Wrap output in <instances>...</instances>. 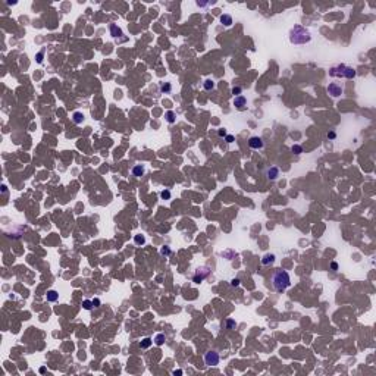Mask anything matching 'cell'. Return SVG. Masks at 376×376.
<instances>
[{"label": "cell", "mask_w": 376, "mask_h": 376, "mask_svg": "<svg viewBox=\"0 0 376 376\" xmlns=\"http://www.w3.org/2000/svg\"><path fill=\"white\" fill-rule=\"evenodd\" d=\"M289 41L292 44H306L312 41V34L301 25H294L289 31Z\"/></svg>", "instance_id": "6da1fadb"}, {"label": "cell", "mask_w": 376, "mask_h": 376, "mask_svg": "<svg viewBox=\"0 0 376 376\" xmlns=\"http://www.w3.org/2000/svg\"><path fill=\"white\" fill-rule=\"evenodd\" d=\"M272 285L278 292H284L289 285H291V278L289 273L286 270H275V273L272 275Z\"/></svg>", "instance_id": "7a4b0ae2"}, {"label": "cell", "mask_w": 376, "mask_h": 376, "mask_svg": "<svg viewBox=\"0 0 376 376\" xmlns=\"http://www.w3.org/2000/svg\"><path fill=\"white\" fill-rule=\"evenodd\" d=\"M329 75L334 78H345V79H353L356 77V69L347 65H335L329 69Z\"/></svg>", "instance_id": "3957f363"}, {"label": "cell", "mask_w": 376, "mask_h": 376, "mask_svg": "<svg viewBox=\"0 0 376 376\" xmlns=\"http://www.w3.org/2000/svg\"><path fill=\"white\" fill-rule=\"evenodd\" d=\"M219 362H221V357H219V354L216 351L212 350V351H207L204 354V363L207 366H218Z\"/></svg>", "instance_id": "277c9868"}, {"label": "cell", "mask_w": 376, "mask_h": 376, "mask_svg": "<svg viewBox=\"0 0 376 376\" xmlns=\"http://www.w3.org/2000/svg\"><path fill=\"white\" fill-rule=\"evenodd\" d=\"M326 91H328V94H329L331 97H339V96L344 93V88H342V85H339V84H337V82H331V84L328 85Z\"/></svg>", "instance_id": "5b68a950"}, {"label": "cell", "mask_w": 376, "mask_h": 376, "mask_svg": "<svg viewBox=\"0 0 376 376\" xmlns=\"http://www.w3.org/2000/svg\"><path fill=\"white\" fill-rule=\"evenodd\" d=\"M209 273H210V269H209L207 266H204V267H198V269H197V272H196V275H194V278H193V281H194L196 284H200L204 278H207V276H209Z\"/></svg>", "instance_id": "8992f818"}, {"label": "cell", "mask_w": 376, "mask_h": 376, "mask_svg": "<svg viewBox=\"0 0 376 376\" xmlns=\"http://www.w3.org/2000/svg\"><path fill=\"white\" fill-rule=\"evenodd\" d=\"M249 145H250V148L253 150H260V148H263V140L260 138V137H250V140H249Z\"/></svg>", "instance_id": "52a82bcc"}, {"label": "cell", "mask_w": 376, "mask_h": 376, "mask_svg": "<svg viewBox=\"0 0 376 376\" xmlns=\"http://www.w3.org/2000/svg\"><path fill=\"white\" fill-rule=\"evenodd\" d=\"M246 105H247V100H246L244 96H237V97L234 99V106H235L237 109L244 110V109H246Z\"/></svg>", "instance_id": "ba28073f"}, {"label": "cell", "mask_w": 376, "mask_h": 376, "mask_svg": "<svg viewBox=\"0 0 376 376\" xmlns=\"http://www.w3.org/2000/svg\"><path fill=\"white\" fill-rule=\"evenodd\" d=\"M266 176H267L270 181H275V179L279 176V169H278L276 166H272V168H269V169L266 170Z\"/></svg>", "instance_id": "9c48e42d"}, {"label": "cell", "mask_w": 376, "mask_h": 376, "mask_svg": "<svg viewBox=\"0 0 376 376\" xmlns=\"http://www.w3.org/2000/svg\"><path fill=\"white\" fill-rule=\"evenodd\" d=\"M109 29H110V35H112V37H115V38H118V37H121V35H122V29H121L118 25H115V24H110Z\"/></svg>", "instance_id": "30bf717a"}, {"label": "cell", "mask_w": 376, "mask_h": 376, "mask_svg": "<svg viewBox=\"0 0 376 376\" xmlns=\"http://www.w3.org/2000/svg\"><path fill=\"white\" fill-rule=\"evenodd\" d=\"M46 298H47V301H50V303H54V301H57V298H59V294H57L54 289H50V291H47V294H46Z\"/></svg>", "instance_id": "8fae6325"}, {"label": "cell", "mask_w": 376, "mask_h": 376, "mask_svg": "<svg viewBox=\"0 0 376 376\" xmlns=\"http://www.w3.org/2000/svg\"><path fill=\"white\" fill-rule=\"evenodd\" d=\"M221 22L225 26H231L232 25V16L228 15V13H223V15H221Z\"/></svg>", "instance_id": "7c38bea8"}, {"label": "cell", "mask_w": 376, "mask_h": 376, "mask_svg": "<svg viewBox=\"0 0 376 376\" xmlns=\"http://www.w3.org/2000/svg\"><path fill=\"white\" fill-rule=\"evenodd\" d=\"M273 261H275V254H264V256H263V259H261V263H263L264 266L272 264Z\"/></svg>", "instance_id": "4fadbf2b"}, {"label": "cell", "mask_w": 376, "mask_h": 376, "mask_svg": "<svg viewBox=\"0 0 376 376\" xmlns=\"http://www.w3.org/2000/svg\"><path fill=\"white\" fill-rule=\"evenodd\" d=\"M153 341H154V344H156V345H159V347H160V345H163V344H165L166 337H165V334H157V335L154 337V339H153Z\"/></svg>", "instance_id": "5bb4252c"}, {"label": "cell", "mask_w": 376, "mask_h": 376, "mask_svg": "<svg viewBox=\"0 0 376 376\" xmlns=\"http://www.w3.org/2000/svg\"><path fill=\"white\" fill-rule=\"evenodd\" d=\"M144 173V168L141 166V165H135L134 168H132V175L134 176H141Z\"/></svg>", "instance_id": "9a60e30c"}, {"label": "cell", "mask_w": 376, "mask_h": 376, "mask_svg": "<svg viewBox=\"0 0 376 376\" xmlns=\"http://www.w3.org/2000/svg\"><path fill=\"white\" fill-rule=\"evenodd\" d=\"M72 119H74V122L75 124H82V121H84V115L81 113V112H75L74 115H72Z\"/></svg>", "instance_id": "2e32d148"}, {"label": "cell", "mask_w": 376, "mask_h": 376, "mask_svg": "<svg viewBox=\"0 0 376 376\" xmlns=\"http://www.w3.org/2000/svg\"><path fill=\"white\" fill-rule=\"evenodd\" d=\"M134 243H135L137 246H144V244H145V237L141 235V234L134 235Z\"/></svg>", "instance_id": "e0dca14e"}, {"label": "cell", "mask_w": 376, "mask_h": 376, "mask_svg": "<svg viewBox=\"0 0 376 376\" xmlns=\"http://www.w3.org/2000/svg\"><path fill=\"white\" fill-rule=\"evenodd\" d=\"M165 118H166V121L169 122V124H173L175 122V112H172V110H168L166 113H165Z\"/></svg>", "instance_id": "ac0fdd59"}, {"label": "cell", "mask_w": 376, "mask_h": 376, "mask_svg": "<svg viewBox=\"0 0 376 376\" xmlns=\"http://www.w3.org/2000/svg\"><path fill=\"white\" fill-rule=\"evenodd\" d=\"M203 87H204V90L210 91V90H213V88H215V81H213V79H206V81H204V84H203Z\"/></svg>", "instance_id": "d6986e66"}, {"label": "cell", "mask_w": 376, "mask_h": 376, "mask_svg": "<svg viewBox=\"0 0 376 376\" xmlns=\"http://www.w3.org/2000/svg\"><path fill=\"white\" fill-rule=\"evenodd\" d=\"M170 90H172V85H170L169 82H163V84L160 85V91H162V93H165V94L170 93Z\"/></svg>", "instance_id": "ffe728a7"}, {"label": "cell", "mask_w": 376, "mask_h": 376, "mask_svg": "<svg viewBox=\"0 0 376 376\" xmlns=\"http://www.w3.org/2000/svg\"><path fill=\"white\" fill-rule=\"evenodd\" d=\"M151 344H153V339H151V338H144V339L140 342V347H141V348H148Z\"/></svg>", "instance_id": "44dd1931"}, {"label": "cell", "mask_w": 376, "mask_h": 376, "mask_svg": "<svg viewBox=\"0 0 376 376\" xmlns=\"http://www.w3.org/2000/svg\"><path fill=\"white\" fill-rule=\"evenodd\" d=\"M291 151H292L294 154H301V153H303V147L298 145V144H294V145L291 147Z\"/></svg>", "instance_id": "7402d4cb"}, {"label": "cell", "mask_w": 376, "mask_h": 376, "mask_svg": "<svg viewBox=\"0 0 376 376\" xmlns=\"http://www.w3.org/2000/svg\"><path fill=\"white\" fill-rule=\"evenodd\" d=\"M82 307H84L85 310H91L94 306H93V301H90V300H84V301H82Z\"/></svg>", "instance_id": "603a6c76"}, {"label": "cell", "mask_w": 376, "mask_h": 376, "mask_svg": "<svg viewBox=\"0 0 376 376\" xmlns=\"http://www.w3.org/2000/svg\"><path fill=\"white\" fill-rule=\"evenodd\" d=\"M160 197H162L163 200H169V198H170V191H169V190H163V191L160 193Z\"/></svg>", "instance_id": "cb8c5ba5"}, {"label": "cell", "mask_w": 376, "mask_h": 376, "mask_svg": "<svg viewBox=\"0 0 376 376\" xmlns=\"http://www.w3.org/2000/svg\"><path fill=\"white\" fill-rule=\"evenodd\" d=\"M160 254H163V256H169V254H170V249H169L168 246L162 247V249H160Z\"/></svg>", "instance_id": "d4e9b609"}, {"label": "cell", "mask_w": 376, "mask_h": 376, "mask_svg": "<svg viewBox=\"0 0 376 376\" xmlns=\"http://www.w3.org/2000/svg\"><path fill=\"white\" fill-rule=\"evenodd\" d=\"M241 91H243V88L241 87H234L232 88V94L237 97V96H241Z\"/></svg>", "instance_id": "484cf974"}, {"label": "cell", "mask_w": 376, "mask_h": 376, "mask_svg": "<svg viewBox=\"0 0 376 376\" xmlns=\"http://www.w3.org/2000/svg\"><path fill=\"white\" fill-rule=\"evenodd\" d=\"M226 325H228V329H234L235 326H237V323H235V320H232V319H228V322H226Z\"/></svg>", "instance_id": "4316f807"}, {"label": "cell", "mask_w": 376, "mask_h": 376, "mask_svg": "<svg viewBox=\"0 0 376 376\" xmlns=\"http://www.w3.org/2000/svg\"><path fill=\"white\" fill-rule=\"evenodd\" d=\"M43 56H44V52H43V50H41L40 53H37V56H35L37 63H41V62H43Z\"/></svg>", "instance_id": "83f0119b"}, {"label": "cell", "mask_w": 376, "mask_h": 376, "mask_svg": "<svg viewBox=\"0 0 376 376\" xmlns=\"http://www.w3.org/2000/svg\"><path fill=\"white\" fill-rule=\"evenodd\" d=\"M240 282H241V281H240L238 278H234V279L231 281V285H232V286H238V285H240Z\"/></svg>", "instance_id": "f1b7e54d"}, {"label": "cell", "mask_w": 376, "mask_h": 376, "mask_svg": "<svg viewBox=\"0 0 376 376\" xmlns=\"http://www.w3.org/2000/svg\"><path fill=\"white\" fill-rule=\"evenodd\" d=\"M335 137H337V132H335V131L328 132V138H329V140H335Z\"/></svg>", "instance_id": "f546056e"}, {"label": "cell", "mask_w": 376, "mask_h": 376, "mask_svg": "<svg viewBox=\"0 0 376 376\" xmlns=\"http://www.w3.org/2000/svg\"><path fill=\"white\" fill-rule=\"evenodd\" d=\"M234 140H235V138H234V135H226V137H225V141H226V143H229V144H231V143H234Z\"/></svg>", "instance_id": "4dcf8cb0"}, {"label": "cell", "mask_w": 376, "mask_h": 376, "mask_svg": "<svg viewBox=\"0 0 376 376\" xmlns=\"http://www.w3.org/2000/svg\"><path fill=\"white\" fill-rule=\"evenodd\" d=\"M331 269H332L334 272L338 270V263H337V261H332V263H331Z\"/></svg>", "instance_id": "1f68e13d"}, {"label": "cell", "mask_w": 376, "mask_h": 376, "mask_svg": "<svg viewBox=\"0 0 376 376\" xmlns=\"http://www.w3.org/2000/svg\"><path fill=\"white\" fill-rule=\"evenodd\" d=\"M218 134H219L221 137H226V131H225V129H219V131H218Z\"/></svg>", "instance_id": "d6a6232c"}, {"label": "cell", "mask_w": 376, "mask_h": 376, "mask_svg": "<svg viewBox=\"0 0 376 376\" xmlns=\"http://www.w3.org/2000/svg\"><path fill=\"white\" fill-rule=\"evenodd\" d=\"M99 304H100V300H99V298L93 300V306H94V307H99Z\"/></svg>", "instance_id": "836d02e7"}, {"label": "cell", "mask_w": 376, "mask_h": 376, "mask_svg": "<svg viewBox=\"0 0 376 376\" xmlns=\"http://www.w3.org/2000/svg\"><path fill=\"white\" fill-rule=\"evenodd\" d=\"M1 193H3V194H6V193H7V188H6V185H1Z\"/></svg>", "instance_id": "e575fe53"}, {"label": "cell", "mask_w": 376, "mask_h": 376, "mask_svg": "<svg viewBox=\"0 0 376 376\" xmlns=\"http://www.w3.org/2000/svg\"><path fill=\"white\" fill-rule=\"evenodd\" d=\"M173 375H182V370H173Z\"/></svg>", "instance_id": "d590c367"}]
</instances>
